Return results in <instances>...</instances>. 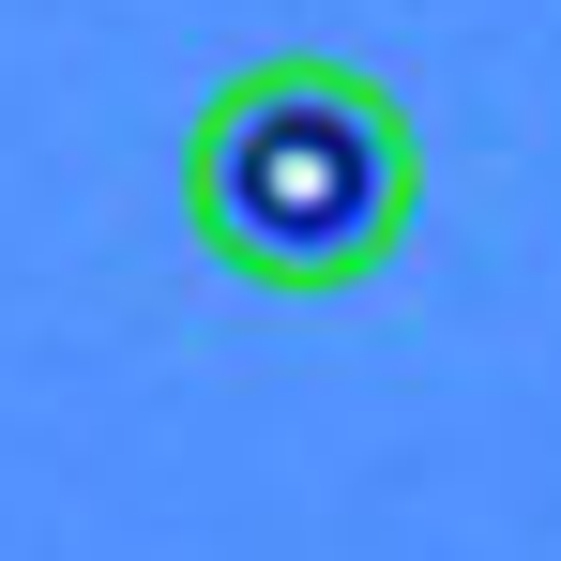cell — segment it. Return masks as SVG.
Wrapping results in <instances>:
<instances>
[{"mask_svg":"<svg viewBox=\"0 0 561 561\" xmlns=\"http://www.w3.org/2000/svg\"><path fill=\"white\" fill-rule=\"evenodd\" d=\"M183 213L243 288L334 304V288L394 274L410 213H425V122L350 77V61H243L183 137Z\"/></svg>","mask_w":561,"mask_h":561,"instance_id":"cell-1","label":"cell"}]
</instances>
